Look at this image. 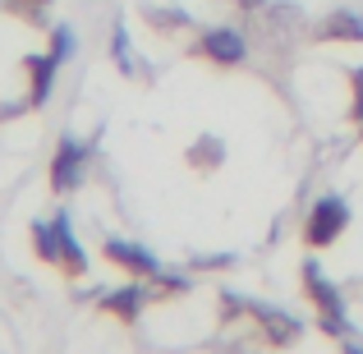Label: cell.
Listing matches in <instances>:
<instances>
[{
  "instance_id": "1",
  "label": "cell",
  "mask_w": 363,
  "mask_h": 354,
  "mask_svg": "<svg viewBox=\"0 0 363 354\" xmlns=\"http://www.w3.org/2000/svg\"><path fill=\"white\" fill-rule=\"evenodd\" d=\"M92 157H97V138H79V133H60L51 157V189L55 194H79L83 179L92 170Z\"/></svg>"
},
{
  "instance_id": "2",
  "label": "cell",
  "mask_w": 363,
  "mask_h": 354,
  "mask_svg": "<svg viewBox=\"0 0 363 354\" xmlns=\"http://www.w3.org/2000/svg\"><path fill=\"white\" fill-rule=\"evenodd\" d=\"M350 221H354V212H350V203L340 194H322L318 203L308 207V216H303V239H308V248H331L340 235L350 231Z\"/></svg>"
},
{
  "instance_id": "3",
  "label": "cell",
  "mask_w": 363,
  "mask_h": 354,
  "mask_svg": "<svg viewBox=\"0 0 363 354\" xmlns=\"http://www.w3.org/2000/svg\"><path fill=\"white\" fill-rule=\"evenodd\" d=\"M299 281H303V294L313 299V309H318V318H350V294L345 285H336L327 272H322L318 258H303L299 262ZM354 322V318H350Z\"/></svg>"
},
{
  "instance_id": "4",
  "label": "cell",
  "mask_w": 363,
  "mask_h": 354,
  "mask_svg": "<svg viewBox=\"0 0 363 354\" xmlns=\"http://www.w3.org/2000/svg\"><path fill=\"white\" fill-rule=\"evenodd\" d=\"M194 51L203 55V60L221 65V70H235V65H248V51H253V46H248V37L235 23H216V28H203V33H198Z\"/></svg>"
},
{
  "instance_id": "5",
  "label": "cell",
  "mask_w": 363,
  "mask_h": 354,
  "mask_svg": "<svg viewBox=\"0 0 363 354\" xmlns=\"http://www.w3.org/2000/svg\"><path fill=\"white\" fill-rule=\"evenodd\" d=\"M101 253H106L111 267H120L124 276H138V281H152V276L166 267L147 244H138V239H124V235H106V239H101Z\"/></svg>"
},
{
  "instance_id": "6",
  "label": "cell",
  "mask_w": 363,
  "mask_h": 354,
  "mask_svg": "<svg viewBox=\"0 0 363 354\" xmlns=\"http://www.w3.org/2000/svg\"><path fill=\"white\" fill-rule=\"evenodd\" d=\"M248 322H253V327L262 331V341H267V345H276V350L294 345V341L303 336V327H299V318H294V313L276 309V304H262V299L248 304Z\"/></svg>"
},
{
  "instance_id": "7",
  "label": "cell",
  "mask_w": 363,
  "mask_h": 354,
  "mask_svg": "<svg viewBox=\"0 0 363 354\" xmlns=\"http://www.w3.org/2000/svg\"><path fill=\"white\" fill-rule=\"evenodd\" d=\"M60 70L65 65L55 60L51 51H37V55H23V74H28V111H42L46 101H51V92H55V79H60Z\"/></svg>"
},
{
  "instance_id": "8",
  "label": "cell",
  "mask_w": 363,
  "mask_h": 354,
  "mask_svg": "<svg viewBox=\"0 0 363 354\" xmlns=\"http://www.w3.org/2000/svg\"><path fill=\"white\" fill-rule=\"evenodd\" d=\"M147 304H152V290H147V281H138V276H133L129 285H116V290H101V304H97V309L106 313V318L138 322Z\"/></svg>"
},
{
  "instance_id": "9",
  "label": "cell",
  "mask_w": 363,
  "mask_h": 354,
  "mask_svg": "<svg viewBox=\"0 0 363 354\" xmlns=\"http://www.w3.org/2000/svg\"><path fill=\"white\" fill-rule=\"evenodd\" d=\"M51 221H55V235H60V272H65V276H88L92 262H88V248H83V239L74 235L69 207H60Z\"/></svg>"
},
{
  "instance_id": "10",
  "label": "cell",
  "mask_w": 363,
  "mask_h": 354,
  "mask_svg": "<svg viewBox=\"0 0 363 354\" xmlns=\"http://www.w3.org/2000/svg\"><path fill=\"white\" fill-rule=\"evenodd\" d=\"M111 60H116V70L124 74V79H157V70L152 65H138V55H133V37H129V23L124 18H116L111 23Z\"/></svg>"
},
{
  "instance_id": "11",
  "label": "cell",
  "mask_w": 363,
  "mask_h": 354,
  "mask_svg": "<svg viewBox=\"0 0 363 354\" xmlns=\"http://www.w3.org/2000/svg\"><path fill=\"white\" fill-rule=\"evenodd\" d=\"M318 42H331V46H359V42H363V18L354 14V9H331V14L318 23Z\"/></svg>"
},
{
  "instance_id": "12",
  "label": "cell",
  "mask_w": 363,
  "mask_h": 354,
  "mask_svg": "<svg viewBox=\"0 0 363 354\" xmlns=\"http://www.w3.org/2000/svg\"><path fill=\"white\" fill-rule=\"evenodd\" d=\"M143 18H147V28H157L161 37H184L198 28V18L189 14L184 5H143Z\"/></svg>"
},
{
  "instance_id": "13",
  "label": "cell",
  "mask_w": 363,
  "mask_h": 354,
  "mask_svg": "<svg viewBox=\"0 0 363 354\" xmlns=\"http://www.w3.org/2000/svg\"><path fill=\"white\" fill-rule=\"evenodd\" d=\"M184 161L194 170H203V175L221 170L225 166V138H221V133H198V138L184 148Z\"/></svg>"
},
{
  "instance_id": "14",
  "label": "cell",
  "mask_w": 363,
  "mask_h": 354,
  "mask_svg": "<svg viewBox=\"0 0 363 354\" xmlns=\"http://www.w3.org/2000/svg\"><path fill=\"white\" fill-rule=\"evenodd\" d=\"M189 285H194V281H189L184 267H161V272L147 281V290H152V304H157V299H175V294H189Z\"/></svg>"
},
{
  "instance_id": "15",
  "label": "cell",
  "mask_w": 363,
  "mask_h": 354,
  "mask_svg": "<svg viewBox=\"0 0 363 354\" xmlns=\"http://www.w3.org/2000/svg\"><path fill=\"white\" fill-rule=\"evenodd\" d=\"M33 253L42 258L46 267H60V235H55V221H33Z\"/></svg>"
},
{
  "instance_id": "16",
  "label": "cell",
  "mask_w": 363,
  "mask_h": 354,
  "mask_svg": "<svg viewBox=\"0 0 363 354\" xmlns=\"http://www.w3.org/2000/svg\"><path fill=\"white\" fill-rule=\"evenodd\" d=\"M74 51H79V33H74V23H55L51 28V55L60 65H69Z\"/></svg>"
},
{
  "instance_id": "17",
  "label": "cell",
  "mask_w": 363,
  "mask_h": 354,
  "mask_svg": "<svg viewBox=\"0 0 363 354\" xmlns=\"http://www.w3.org/2000/svg\"><path fill=\"white\" fill-rule=\"evenodd\" d=\"M5 5H9V9H18L28 23H46V9H51L55 0H5Z\"/></svg>"
},
{
  "instance_id": "18",
  "label": "cell",
  "mask_w": 363,
  "mask_h": 354,
  "mask_svg": "<svg viewBox=\"0 0 363 354\" xmlns=\"http://www.w3.org/2000/svg\"><path fill=\"white\" fill-rule=\"evenodd\" d=\"M216 304H221V322H235V318H248V304H253V299H244V294L225 290Z\"/></svg>"
},
{
  "instance_id": "19",
  "label": "cell",
  "mask_w": 363,
  "mask_h": 354,
  "mask_svg": "<svg viewBox=\"0 0 363 354\" xmlns=\"http://www.w3.org/2000/svg\"><path fill=\"white\" fill-rule=\"evenodd\" d=\"M189 267L194 272H225V267H235V253H203V258H189Z\"/></svg>"
},
{
  "instance_id": "20",
  "label": "cell",
  "mask_w": 363,
  "mask_h": 354,
  "mask_svg": "<svg viewBox=\"0 0 363 354\" xmlns=\"http://www.w3.org/2000/svg\"><path fill=\"white\" fill-rule=\"evenodd\" d=\"M350 120H363V65L359 70H350Z\"/></svg>"
},
{
  "instance_id": "21",
  "label": "cell",
  "mask_w": 363,
  "mask_h": 354,
  "mask_svg": "<svg viewBox=\"0 0 363 354\" xmlns=\"http://www.w3.org/2000/svg\"><path fill=\"white\" fill-rule=\"evenodd\" d=\"M230 5L240 9V14H248V18H257V14H262V9H267V0H230Z\"/></svg>"
},
{
  "instance_id": "22",
  "label": "cell",
  "mask_w": 363,
  "mask_h": 354,
  "mask_svg": "<svg viewBox=\"0 0 363 354\" xmlns=\"http://www.w3.org/2000/svg\"><path fill=\"white\" fill-rule=\"evenodd\" d=\"M340 354H363V336L354 331V336H345L340 341Z\"/></svg>"
},
{
  "instance_id": "23",
  "label": "cell",
  "mask_w": 363,
  "mask_h": 354,
  "mask_svg": "<svg viewBox=\"0 0 363 354\" xmlns=\"http://www.w3.org/2000/svg\"><path fill=\"white\" fill-rule=\"evenodd\" d=\"M359 138H363V120H359Z\"/></svg>"
}]
</instances>
